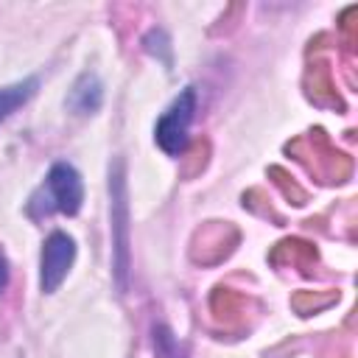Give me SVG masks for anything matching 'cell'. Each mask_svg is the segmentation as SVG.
<instances>
[{"instance_id": "6", "label": "cell", "mask_w": 358, "mask_h": 358, "mask_svg": "<svg viewBox=\"0 0 358 358\" xmlns=\"http://www.w3.org/2000/svg\"><path fill=\"white\" fill-rule=\"evenodd\" d=\"M36 87H39V78H36V76H28V78H22V81H14V84L0 87V123H3L14 109H20L22 103H28V101L34 98Z\"/></svg>"}, {"instance_id": "1", "label": "cell", "mask_w": 358, "mask_h": 358, "mask_svg": "<svg viewBox=\"0 0 358 358\" xmlns=\"http://www.w3.org/2000/svg\"><path fill=\"white\" fill-rule=\"evenodd\" d=\"M84 201V182L81 173L70 162H53L45 182L31 193L25 210L31 218H48L53 213L76 215Z\"/></svg>"}, {"instance_id": "5", "label": "cell", "mask_w": 358, "mask_h": 358, "mask_svg": "<svg viewBox=\"0 0 358 358\" xmlns=\"http://www.w3.org/2000/svg\"><path fill=\"white\" fill-rule=\"evenodd\" d=\"M67 103H70V109L78 112V115H92V112H98L101 103H103V84H101V78H98L95 73H90V70L81 73V76L76 78L70 95H67Z\"/></svg>"}, {"instance_id": "2", "label": "cell", "mask_w": 358, "mask_h": 358, "mask_svg": "<svg viewBox=\"0 0 358 358\" xmlns=\"http://www.w3.org/2000/svg\"><path fill=\"white\" fill-rule=\"evenodd\" d=\"M109 213H112V274L115 285L123 294L131 268V235H129V190H126V168L120 159L109 168Z\"/></svg>"}, {"instance_id": "3", "label": "cell", "mask_w": 358, "mask_h": 358, "mask_svg": "<svg viewBox=\"0 0 358 358\" xmlns=\"http://www.w3.org/2000/svg\"><path fill=\"white\" fill-rule=\"evenodd\" d=\"M196 117V90L193 87H185L171 103L168 109L159 115L157 120V129H154V137H157V145L171 154V157H179L185 148H187V137H190V123Z\"/></svg>"}, {"instance_id": "7", "label": "cell", "mask_w": 358, "mask_h": 358, "mask_svg": "<svg viewBox=\"0 0 358 358\" xmlns=\"http://www.w3.org/2000/svg\"><path fill=\"white\" fill-rule=\"evenodd\" d=\"M8 277H11V271H8V257H6V252L0 249V294L8 288Z\"/></svg>"}, {"instance_id": "4", "label": "cell", "mask_w": 358, "mask_h": 358, "mask_svg": "<svg viewBox=\"0 0 358 358\" xmlns=\"http://www.w3.org/2000/svg\"><path fill=\"white\" fill-rule=\"evenodd\" d=\"M73 260H76V241H73V235L59 232V229L50 232L45 238L42 255H39V288H42V294H53L64 282Z\"/></svg>"}]
</instances>
